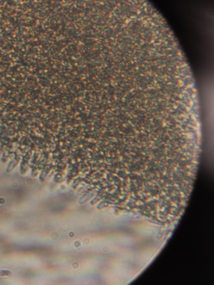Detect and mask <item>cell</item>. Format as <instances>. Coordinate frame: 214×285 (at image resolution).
Segmentation results:
<instances>
[{
    "label": "cell",
    "mask_w": 214,
    "mask_h": 285,
    "mask_svg": "<svg viewBox=\"0 0 214 285\" xmlns=\"http://www.w3.org/2000/svg\"><path fill=\"white\" fill-rule=\"evenodd\" d=\"M5 202L3 199H0V204H3Z\"/></svg>",
    "instance_id": "obj_1"
}]
</instances>
